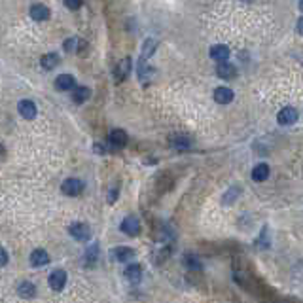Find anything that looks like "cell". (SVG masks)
<instances>
[{
	"instance_id": "obj_20",
	"label": "cell",
	"mask_w": 303,
	"mask_h": 303,
	"mask_svg": "<svg viewBox=\"0 0 303 303\" xmlns=\"http://www.w3.org/2000/svg\"><path fill=\"white\" fill-rule=\"evenodd\" d=\"M40 65L42 68H46V70H53L57 65H59V55L57 53H47L40 59Z\"/></svg>"
},
{
	"instance_id": "obj_10",
	"label": "cell",
	"mask_w": 303,
	"mask_h": 303,
	"mask_svg": "<svg viewBox=\"0 0 303 303\" xmlns=\"http://www.w3.org/2000/svg\"><path fill=\"white\" fill-rule=\"evenodd\" d=\"M47 264H49V256H47L46 250H42V248L32 250V254H30V265L32 267H44Z\"/></svg>"
},
{
	"instance_id": "obj_12",
	"label": "cell",
	"mask_w": 303,
	"mask_h": 303,
	"mask_svg": "<svg viewBox=\"0 0 303 303\" xmlns=\"http://www.w3.org/2000/svg\"><path fill=\"white\" fill-rule=\"evenodd\" d=\"M108 141L114 148H123L127 144V133L122 131V129H114L110 135H108Z\"/></svg>"
},
{
	"instance_id": "obj_21",
	"label": "cell",
	"mask_w": 303,
	"mask_h": 303,
	"mask_svg": "<svg viewBox=\"0 0 303 303\" xmlns=\"http://www.w3.org/2000/svg\"><path fill=\"white\" fill-rule=\"evenodd\" d=\"M89 95H91V91H89V87H78L76 89L74 87V93H72V101H74L76 104H82V103H85L87 99H89Z\"/></svg>"
},
{
	"instance_id": "obj_9",
	"label": "cell",
	"mask_w": 303,
	"mask_h": 303,
	"mask_svg": "<svg viewBox=\"0 0 303 303\" xmlns=\"http://www.w3.org/2000/svg\"><path fill=\"white\" fill-rule=\"evenodd\" d=\"M28 13H30V17L34 21H46L49 17V8L44 6V4H32L28 8Z\"/></svg>"
},
{
	"instance_id": "obj_24",
	"label": "cell",
	"mask_w": 303,
	"mask_h": 303,
	"mask_svg": "<svg viewBox=\"0 0 303 303\" xmlns=\"http://www.w3.org/2000/svg\"><path fill=\"white\" fill-rule=\"evenodd\" d=\"M8 252H6V250H4V248H2V246H0V267H4V265H8Z\"/></svg>"
},
{
	"instance_id": "obj_19",
	"label": "cell",
	"mask_w": 303,
	"mask_h": 303,
	"mask_svg": "<svg viewBox=\"0 0 303 303\" xmlns=\"http://www.w3.org/2000/svg\"><path fill=\"white\" fill-rule=\"evenodd\" d=\"M17 294L21 298H32V296H36V286L32 283H28V281H25V283H21L17 286Z\"/></svg>"
},
{
	"instance_id": "obj_16",
	"label": "cell",
	"mask_w": 303,
	"mask_h": 303,
	"mask_svg": "<svg viewBox=\"0 0 303 303\" xmlns=\"http://www.w3.org/2000/svg\"><path fill=\"white\" fill-rule=\"evenodd\" d=\"M114 256L118 262H129L135 258V250L129 246H118V248H114Z\"/></svg>"
},
{
	"instance_id": "obj_5",
	"label": "cell",
	"mask_w": 303,
	"mask_h": 303,
	"mask_svg": "<svg viewBox=\"0 0 303 303\" xmlns=\"http://www.w3.org/2000/svg\"><path fill=\"white\" fill-rule=\"evenodd\" d=\"M76 87V80L72 74H59L55 78V89L59 91H70Z\"/></svg>"
},
{
	"instance_id": "obj_11",
	"label": "cell",
	"mask_w": 303,
	"mask_h": 303,
	"mask_svg": "<svg viewBox=\"0 0 303 303\" xmlns=\"http://www.w3.org/2000/svg\"><path fill=\"white\" fill-rule=\"evenodd\" d=\"M214 101H216L218 104H229L231 101H233V91L229 89V87H216L214 89Z\"/></svg>"
},
{
	"instance_id": "obj_14",
	"label": "cell",
	"mask_w": 303,
	"mask_h": 303,
	"mask_svg": "<svg viewBox=\"0 0 303 303\" xmlns=\"http://www.w3.org/2000/svg\"><path fill=\"white\" fill-rule=\"evenodd\" d=\"M269 176V165L267 163H258L252 169V180L254 182H264Z\"/></svg>"
},
{
	"instance_id": "obj_6",
	"label": "cell",
	"mask_w": 303,
	"mask_h": 303,
	"mask_svg": "<svg viewBox=\"0 0 303 303\" xmlns=\"http://www.w3.org/2000/svg\"><path fill=\"white\" fill-rule=\"evenodd\" d=\"M19 114L25 118V120H34L36 118V104L32 103V101H28V99H23L21 103H19Z\"/></svg>"
},
{
	"instance_id": "obj_23",
	"label": "cell",
	"mask_w": 303,
	"mask_h": 303,
	"mask_svg": "<svg viewBox=\"0 0 303 303\" xmlns=\"http://www.w3.org/2000/svg\"><path fill=\"white\" fill-rule=\"evenodd\" d=\"M65 49L66 51H74V49H78V38H68L65 42Z\"/></svg>"
},
{
	"instance_id": "obj_13",
	"label": "cell",
	"mask_w": 303,
	"mask_h": 303,
	"mask_svg": "<svg viewBox=\"0 0 303 303\" xmlns=\"http://www.w3.org/2000/svg\"><path fill=\"white\" fill-rule=\"evenodd\" d=\"M125 279H127L129 283H133V284L141 283V279H142V267H141V265H139V264L129 265V267L125 269Z\"/></svg>"
},
{
	"instance_id": "obj_18",
	"label": "cell",
	"mask_w": 303,
	"mask_h": 303,
	"mask_svg": "<svg viewBox=\"0 0 303 303\" xmlns=\"http://www.w3.org/2000/svg\"><path fill=\"white\" fill-rule=\"evenodd\" d=\"M216 74L220 78H224V80H231V78H235L237 68L233 65H229V63H222V65H218Z\"/></svg>"
},
{
	"instance_id": "obj_25",
	"label": "cell",
	"mask_w": 303,
	"mask_h": 303,
	"mask_svg": "<svg viewBox=\"0 0 303 303\" xmlns=\"http://www.w3.org/2000/svg\"><path fill=\"white\" fill-rule=\"evenodd\" d=\"M65 6H66V8H70V9H80V6H82V2H70V0H66V2H65Z\"/></svg>"
},
{
	"instance_id": "obj_7",
	"label": "cell",
	"mask_w": 303,
	"mask_h": 303,
	"mask_svg": "<svg viewBox=\"0 0 303 303\" xmlns=\"http://www.w3.org/2000/svg\"><path fill=\"white\" fill-rule=\"evenodd\" d=\"M277 120H279L281 125H292V123L298 120V110H296L294 106H286V108H283V110L279 112Z\"/></svg>"
},
{
	"instance_id": "obj_8",
	"label": "cell",
	"mask_w": 303,
	"mask_h": 303,
	"mask_svg": "<svg viewBox=\"0 0 303 303\" xmlns=\"http://www.w3.org/2000/svg\"><path fill=\"white\" fill-rule=\"evenodd\" d=\"M66 284V273L63 271V269H55L53 273L49 275V286L53 288V290H63Z\"/></svg>"
},
{
	"instance_id": "obj_17",
	"label": "cell",
	"mask_w": 303,
	"mask_h": 303,
	"mask_svg": "<svg viewBox=\"0 0 303 303\" xmlns=\"http://www.w3.org/2000/svg\"><path fill=\"white\" fill-rule=\"evenodd\" d=\"M129 68H131V59H129V57H125L122 63L118 65V68H116V82L125 80L127 74H129Z\"/></svg>"
},
{
	"instance_id": "obj_26",
	"label": "cell",
	"mask_w": 303,
	"mask_h": 303,
	"mask_svg": "<svg viewBox=\"0 0 303 303\" xmlns=\"http://www.w3.org/2000/svg\"><path fill=\"white\" fill-rule=\"evenodd\" d=\"M2 153H4V148H2V146H0V155H2Z\"/></svg>"
},
{
	"instance_id": "obj_1",
	"label": "cell",
	"mask_w": 303,
	"mask_h": 303,
	"mask_svg": "<svg viewBox=\"0 0 303 303\" xmlns=\"http://www.w3.org/2000/svg\"><path fill=\"white\" fill-rule=\"evenodd\" d=\"M153 51H155V40L148 38V40L144 42L142 55H141V59H139V66H137V70H139V76H141V78L146 74V70H148V57H150Z\"/></svg>"
},
{
	"instance_id": "obj_22",
	"label": "cell",
	"mask_w": 303,
	"mask_h": 303,
	"mask_svg": "<svg viewBox=\"0 0 303 303\" xmlns=\"http://www.w3.org/2000/svg\"><path fill=\"white\" fill-rule=\"evenodd\" d=\"M184 264L188 265L191 271H199V269H201V264H199L195 258H191V256H188V258L184 260Z\"/></svg>"
},
{
	"instance_id": "obj_2",
	"label": "cell",
	"mask_w": 303,
	"mask_h": 303,
	"mask_svg": "<svg viewBox=\"0 0 303 303\" xmlns=\"http://www.w3.org/2000/svg\"><path fill=\"white\" fill-rule=\"evenodd\" d=\"M68 233H70V237L76 239V241H89V239H91V229H89L87 224H82V222L72 224V226L68 227Z\"/></svg>"
},
{
	"instance_id": "obj_3",
	"label": "cell",
	"mask_w": 303,
	"mask_h": 303,
	"mask_svg": "<svg viewBox=\"0 0 303 303\" xmlns=\"http://www.w3.org/2000/svg\"><path fill=\"white\" fill-rule=\"evenodd\" d=\"M61 189H63V193L68 195V197H76V195H80V193L84 191V182L80 178H68L63 182Z\"/></svg>"
},
{
	"instance_id": "obj_15",
	"label": "cell",
	"mask_w": 303,
	"mask_h": 303,
	"mask_svg": "<svg viewBox=\"0 0 303 303\" xmlns=\"http://www.w3.org/2000/svg\"><path fill=\"white\" fill-rule=\"evenodd\" d=\"M210 57L222 65V63H226V59H229V47L227 46H214L212 49H210Z\"/></svg>"
},
{
	"instance_id": "obj_4",
	"label": "cell",
	"mask_w": 303,
	"mask_h": 303,
	"mask_svg": "<svg viewBox=\"0 0 303 303\" xmlns=\"http://www.w3.org/2000/svg\"><path fill=\"white\" fill-rule=\"evenodd\" d=\"M120 227H122L123 233H127L129 237H137L141 233V222H139V218H135V216L123 218V222Z\"/></svg>"
}]
</instances>
